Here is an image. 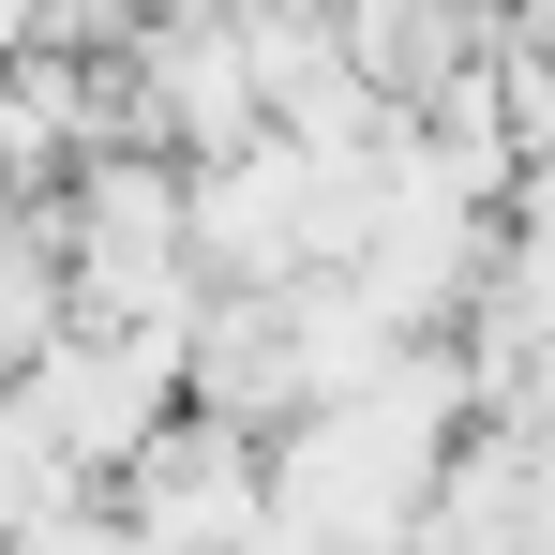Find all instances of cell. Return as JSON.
I'll return each instance as SVG.
<instances>
[{"mask_svg": "<svg viewBox=\"0 0 555 555\" xmlns=\"http://www.w3.org/2000/svg\"><path fill=\"white\" fill-rule=\"evenodd\" d=\"M135 91H151V120L241 151V135L271 120V105H256V46H241V0H166V15L135 30Z\"/></svg>", "mask_w": 555, "mask_h": 555, "instance_id": "obj_1", "label": "cell"}]
</instances>
